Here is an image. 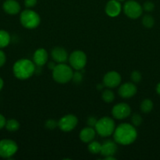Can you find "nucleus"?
<instances>
[{
    "instance_id": "1",
    "label": "nucleus",
    "mask_w": 160,
    "mask_h": 160,
    "mask_svg": "<svg viewBox=\"0 0 160 160\" xmlns=\"http://www.w3.org/2000/svg\"><path fill=\"white\" fill-rule=\"evenodd\" d=\"M115 142L122 145H129L136 141L137 131L133 124L123 123L116 127L113 133Z\"/></svg>"
},
{
    "instance_id": "2",
    "label": "nucleus",
    "mask_w": 160,
    "mask_h": 160,
    "mask_svg": "<svg viewBox=\"0 0 160 160\" xmlns=\"http://www.w3.org/2000/svg\"><path fill=\"white\" fill-rule=\"evenodd\" d=\"M36 70L34 62L28 59H21L17 60L13 67V74L17 79L26 80L31 78Z\"/></svg>"
},
{
    "instance_id": "3",
    "label": "nucleus",
    "mask_w": 160,
    "mask_h": 160,
    "mask_svg": "<svg viewBox=\"0 0 160 160\" xmlns=\"http://www.w3.org/2000/svg\"><path fill=\"white\" fill-rule=\"evenodd\" d=\"M53 78L59 84H66L72 81L73 76V69L71 66L64 63H58L52 70Z\"/></svg>"
},
{
    "instance_id": "4",
    "label": "nucleus",
    "mask_w": 160,
    "mask_h": 160,
    "mask_svg": "<svg viewBox=\"0 0 160 160\" xmlns=\"http://www.w3.org/2000/svg\"><path fill=\"white\" fill-rule=\"evenodd\" d=\"M41 19L39 14L31 9L22 11L20 16V22L24 28L27 29H34L40 24Z\"/></svg>"
},
{
    "instance_id": "5",
    "label": "nucleus",
    "mask_w": 160,
    "mask_h": 160,
    "mask_svg": "<svg viewBox=\"0 0 160 160\" xmlns=\"http://www.w3.org/2000/svg\"><path fill=\"white\" fill-rule=\"evenodd\" d=\"M96 132L101 137H109L114 133L115 129V121L111 118L104 117L97 120L95 126Z\"/></svg>"
},
{
    "instance_id": "6",
    "label": "nucleus",
    "mask_w": 160,
    "mask_h": 160,
    "mask_svg": "<svg viewBox=\"0 0 160 160\" xmlns=\"http://www.w3.org/2000/svg\"><path fill=\"white\" fill-rule=\"evenodd\" d=\"M68 61L72 69L75 70H83L87 62V56L84 52L76 50L71 53L68 56Z\"/></svg>"
},
{
    "instance_id": "7",
    "label": "nucleus",
    "mask_w": 160,
    "mask_h": 160,
    "mask_svg": "<svg viewBox=\"0 0 160 160\" xmlns=\"http://www.w3.org/2000/svg\"><path fill=\"white\" fill-rule=\"evenodd\" d=\"M18 146L14 141L11 139H3L0 141V157L9 159L16 154Z\"/></svg>"
},
{
    "instance_id": "8",
    "label": "nucleus",
    "mask_w": 160,
    "mask_h": 160,
    "mask_svg": "<svg viewBox=\"0 0 160 160\" xmlns=\"http://www.w3.org/2000/svg\"><path fill=\"white\" fill-rule=\"evenodd\" d=\"M123 10L129 18L137 19L142 15L143 7L137 2L134 0H130L124 4Z\"/></svg>"
},
{
    "instance_id": "9",
    "label": "nucleus",
    "mask_w": 160,
    "mask_h": 160,
    "mask_svg": "<svg viewBox=\"0 0 160 160\" xmlns=\"http://www.w3.org/2000/svg\"><path fill=\"white\" fill-rule=\"evenodd\" d=\"M78 124V118L73 114H67L58 121V128L64 132H69L75 129Z\"/></svg>"
},
{
    "instance_id": "10",
    "label": "nucleus",
    "mask_w": 160,
    "mask_h": 160,
    "mask_svg": "<svg viewBox=\"0 0 160 160\" xmlns=\"http://www.w3.org/2000/svg\"><path fill=\"white\" fill-rule=\"evenodd\" d=\"M130 113H131V108L128 104L124 102L116 104L111 110L113 117L117 120H123L127 118Z\"/></svg>"
},
{
    "instance_id": "11",
    "label": "nucleus",
    "mask_w": 160,
    "mask_h": 160,
    "mask_svg": "<svg viewBox=\"0 0 160 160\" xmlns=\"http://www.w3.org/2000/svg\"><path fill=\"white\" fill-rule=\"evenodd\" d=\"M122 81L121 75L118 72L109 71L104 76L103 78V84L105 87L109 88H114L118 87Z\"/></svg>"
},
{
    "instance_id": "12",
    "label": "nucleus",
    "mask_w": 160,
    "mask_h": 160,
    "mask_svg": "<svg viewBox=\"0 0 160 160\" xmlns=\"http://www.w3.org/2000/svg\"><path fill=\"white\" fill-rule=\"evenodd\" d=\"M137 92L136 86L134 83L126 82L122 84L119 88V95L122 98H130L136 95Z\"/></svg>"
},
{
    "instance_id": "13",
    "label": "nucleus",
    "mask_w": 160,
    "mask_h": 160,
    "mask_svg": "<svg viewBox=\"0 0 160 160\" xmlns=\"http://www.w3.org/2000/svg\"><path fill=\"white\" fill-rule=\"evenodd\" d=\"M122 11V6L118 0H110L105 6V12L111 17H115L120 14Z\"/></svg>"
},
{
    "instance_id": "14",
    "label": "nucleus",
    "mask_w": 160,
    "mask_h": 160,
    "mask_svg": "<svg viewBox=\"0 0 160 160\" xmlns=\"http://www.w3.org/2000/svg\"><path fill=\"white\" fill-rule=\"evenodd\" d=\"M51 56L56 63H64L68 59L67 52L62 47H54L51 51Z\"/></svg>"
},
{
    "instance_id": "15",
    "label": "nucleus",
    "mask_w": 160,
    "mask_h": 160,
    "mask_svg": "<svg viewBox=\"0 0 160 160\" xmlns=\"http://www.w3.org/2000/svg\"><path fill=\"white\" fill-rule=\"evenodd\" d=\"M49 55L45 48H40L36 50L33 55V62L37 67H42L48 62Z\"/></svg>"
},
{
    "instance_id": "16",
    "label": "nucleus",
    "mask_w": 160,
    "mask_h": 160,
    "mask_svg": "<svg viewBox=\"0 0 160 160\" xmlns=\"http://www.w3.org/2000/svg\"><path fill=\"white\" fill-rule=\"evenodd\" d=\"M117 152V145L115 142L112 141H106L101 145V149H100V155L104 157L109 156H114Z\"/></svg>"
},
{
    "instance_id": "17",
    "label": "nucleus",
    "mask_w": 160,
    "mask_h": 160,
    "mask_svg": "<svg viewBox=\"0 0 160 160\" xmlns=\"http://www.w3.org/2000/svg\"><path fill=\"white\" fill-rule=\"evenodd\" d=\"M3 10L9 15H16L20 11V6L16 0H6L3 5Z\"/></svg>"
},
{
    "instance_id": "18",
    "label": "nucleus",
    "mask_w": 160,
    "mask_h": 160,
    "mask_svg": "<svg viewBox=\"0 0 160 160\" xmlns=\"http://www.w3.org/2000/svg\"><path fill=\"white\" fill-rule=\"evenodd\" d=\"M96 130L93 128L88 127L84 128L79 133V138L84 143H89L90 142L93 141L96 136Z\"/></svg>"
},
{
    "instance_id": "19",
    "label": "nucleus",
    "mask_w": 160,
    "mask_h": 160,
    "mask_svg": "<svg viewBox=\"0 0 160 160\" xmlns=\"http://www.w3.org/2000/svg\"><path fill=\"white\" fill-rule=\"evenodd\" d=\"M10 42V35L7 31L0 30V48H5Z\"/></svg>"
},
{
    "instance_id": "20",
    "label": "nucleus",
    "mask_w": 160,
    "mask_h": 160,
    "mask_svg": "<svg viewBox=\"0 0 160 160\" xmlns=\"http://www.w3.org/2000/svg\"><path fill=\"white\" fill-rule=\"evenodd\" d=\"M5 127H6L7 131H11V132H14V131H17L19 130V128H20V123L17 120L10 119V120H7L6 122Z\"/></svg>"
},
{
    "instance_id": "21",
    "label": "nucleus",
    "mask_w": 160,
    "mask_h": 160,
    "mask_svg": "<svg viewBox=\"0 0 160 160\" xmlns=\"http://www.w3.org/2000/svg\"><path fill=\"white\" fill-rule=\"evenodd\" d=\"M100 149H101V144L99 143V142L92 141L89 143L88 150L92 154H98L100 152Z\"/></svg>"
},
{
    "instance_id": "22",
    "label": "nucleus",
    "mask_w": 160,
    "mask_h": 160,
    "mask_svg": "<svg viewBox=\"0 0 160 160\" xmlns=\"http://www.w3.org/2000/svg\"><path fill=\"white\" fill-rule=\"evenodd\" d=\"M153 102L150 99H144L141 104V109L144 113H148L153 109Z\"/></svg>"
},
{
    "instance_id": "23",
    "label": "nucleus",
    "mask_w": 160,
    "mask_h": 160,
    "mask_svg": "<svg viewBox=\"0 0 160 160\" xmlns=\"http://www.w3.org/2000/svg\"><path fill=\"white\" fill-rule=\"evenodd\" d=\"M102 99H103L104 102L107 103H111L114 101L115 99V94L114 92H111L109 89H107V90H104L103 92H102Z\"/></svg>"
},
{
    "instance_id": "24",
    "label": "nucleus",
    "mask_w": 160,
    "mask_h": 160,
    "mask_svg": "<svg viewBox=\"0 0 160 160\" xmlns=\"http://www.w3.org/2000/svg\"><path fill=\"white\" fill-rule=\"evenodd\" d=\"M142 24L146 28H152L155 24V20L151 15H145L142 19Z\"/></svg>"
},
{
    "instance_id": "25",
    "label": "nucleus",
    "mask_w": 160,
    "mask_h": 160,
    "mask_svg": "<svg viewBox=\"0 0 160 160\" xmlns=\"http://www.w3.org/2000/svg\"><path fill=\"white\" fill-rule=\"evenodd\" d=\"M83 79V74L81 73V70H76V72L73 73L72 76V81H73L74 83L75 84H80Z\"/></svg>"
},
{
    "instance_id": "26",
    "label": "nucleus",
    "mask_w": 160,
    "mask_h": 160,
    "mask_svg": "<svg viewBox=\"0 0 160 160\" xmlns=\"http://www.w3.org/2000/svg\"><path fill=\"white\" fill-rule=\"evenodd\" d=\"M143 119L141 116L138 113L133 114L132 117V123L134 127H138L142 123Z\"/></svg>"
},
{
    "instance_id": "27",
    "label": "nucleus",
    "mask_w": 160,
    "mask_h": 160,
    "mask_svg": "<svg viewBox=\"0 0 160 160\" xmlns=\"http://www.w3.org/2000/svg\"><path fill=\"white\" fill-rule=\"evenodd\" d=\"M45 127L48 130H54L56 127H58V122H56L55 120H53V119H50V120L45 121Z\"/></svg>"
},
{
    "instance_id": "28",
    "label": "nucleus",
    "mask_w": 160,
    "mask_h": 160,
    "mask_svg": "<svg viewBox=\"0 0 160 160\" xmlns=\"http://www.w3.org/2000/svg\"><path fill=\"white\" fill-rule=\"evenodd\" d=\"M130 78H131L132 81L133 83H139L141 81L142 76H141V73L139 71L134 70V71L132 72L131 75H130Z\"/></svg>"
},
{
    "instance_id": "29",
    "label": "nucleus",
    "mask_w": 160,
    "mask_h": 160,
    "mask_svg": "<svg viewBox=\"0 0 160 160\" xmlns=\"http://www.w3.org/2000/svg\"><path fill=\"white\" fill-rule=\"evenodd\" d=\"M143 9L146 11V12H152L155 9V5L152 2L147 1L145 2L143 5Z\"/></svg>"
},
{
    "instance_id": "30",
    "label": "nucleus",
    "mask_w": 160,
    "mask_h": 160,
    "mask_svg": "<svg viewBox=\"0 0 160 160\" xmlns=\"http://www.w3.org/2000/svg\"><path fill=\"white\" fill-rule=\"evenodd\" d=\"M97 122V120L94 117H89L87 119V124L89 125V127H91V128H95Z\"/></svg>"
},
{
    "instance_id": "31",
    "label": "nucleus",
    "mask_w": 160,
    "mask_h": 160,
    "mask_svg": "<svg viewBox=\"0 0 160 160\" xmlns=\"http://www.w3.org/2000/svg\"><path fill=\"white\" fill-rule=\"evenodd\" d=\"M38 0H24V5L27 8H32L37 4Z\"/></svg>"
},
{
    "instance_id": "32",
    "label": "nucleus",
    "mask_w": 160,
    "mask_h": 160,
    "mask_svg": "<svg viewBox=\"0 0 160 160\" xmlns=\"http://www.w3.org/2000/svg\"><path fill=\"white\" fill-rule=\"evenodd\" d=\"M6 54L3 51H2L0 49V67H3L5 63H6Z\"/></svg>"
},
{
    "instance_id": "33",
    "label": "nucleus",
    "mask_w": 160,
    "mask_h": 160,
    "mask_svg": "<svg viewBox=\"0 0 160 160\" xmlns=\"http://www.w3.org/2000/svg\"><path fill=\"white\" fill-rule=\"evenodd\" d=\"M6 118H5L4 116L0 114V130L3 129V128H4L5 125H6Z\"/></svg>"
},
{
    "instance_id": "34",
    "label": "nucleus",
    "mask_w": 160,
    "mask_h": 160,
    "mask_svg": "<svg viewBox=\"0 0 160 160\" xmlns=\"http://www.w3.org/2000/svg\"><path fill=\"white\" fill-rule=\"evenodd\" d=\"M56 62L55 61H50V62H48V68L50 69L51 70H53V69L55 68V67H56Z\"/></svg>"
},
{
    "instance_id": "35",
    "label": "nucleus",
    "mask_w": 160,
    "mask_h": 160,
    "mask_svg": "<svg viewBox=\"0 0 160 160\" xmlns=\"http://www.w3.org/2000/svg\"><path fill=\"white\" fill-rule=\"evenodd\" d=\"M104 160H115L116 159L113 156H106V157H104Z\"/></svg>"
},
{
    "instance_id": "36",
    "label": "nucleus",
    "mask_w": 160,
    "mask_h": 160,
    "mask_svg": "<svg viewBox=\"0 0 160 160\" xmlns=\"http://www.w3.org/2000/svg\"><path fill=\"white\" fill-rule=\"evenodd\" d=\"M104 87H105V86L104 85V84H103V83H102V84H97V90H102V89L104 88Z\"/></svg>"
},
{
    "instance_id": "37",
    "label": "nucleus",
    "mask_w": 160,
    "mask_h": 160,
    "mask_svg": "<svg viewBox=\"0 0 160 160\" xmlns=\"http://www.w3.org/2000/svg\"><path fill=\"white\" fill-rule=\"evenodd\" d=\"M156 92H157V93H158V95H160V82L158 83V84H157V86H156Z\"/></svg>"
},
{
    "instance_id": "38",
    "label": "nucleus",
    "mask_w": 160,
    "mask_h": 160,
    "mask_svg": "<svg viewBox=\"0 0 160 160\" xmlns=\"http://www.w3.org/2000/svg\"><path fill=\"white\" fill-rule=\"evenodd\" d=\"M3 85H4V82H3V80L0 78V91L3 89Z\"/></svg>"
},
{
    "instance_id": "39",
    "label": "nucleus",
    "mask_w": 160,
    "mask_h": 160,
    "mask_svg": "<svg viewBox=\"0 0 160 160\" xmlns=\"http://www.w3.org/2000/svg\"><path fill=\"white\" fill-rule=\"evenodd\" d=\"M118 1H119V2H123V1H125V0H118Z\"/></svg>"
}]
</instances>
